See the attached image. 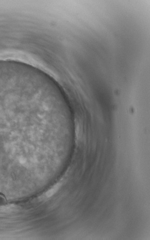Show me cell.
Returning a JSON list of instances; mask_svg holds the SVG:
<instances>
[{
	"label": "cell",
	"instance_id": "obj_1",
	"mask_svg": "<svg viewBox=\"0 0 150 240\" xmlns=\"http://www.w3.org/2000/svg\"><path fill=\"white\" fill-rule=\"evenodd\" d=\"M61 183L56 184L55 186H54L52 188L50 189V190H49V191L47 192L46 193V197L50 198L55 195V193L58 191L59 188H61Z\"/></svg>",
	"mask_w": 150,
	"mask_h": 240
}]
</instances>
